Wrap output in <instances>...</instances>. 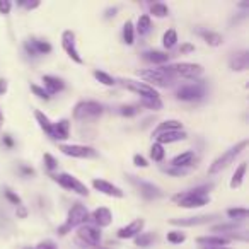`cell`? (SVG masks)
<instances>
[{
    "label": "cell",
    "instance_id": "6da1fadb",
    "mask_svg": "<svg viewBox=\"0 0 249 249\" xmlns=\"http://www.w3.org/2000/svg\"><path fill=\"white\" fill-rule=\"evenodd\" d=\"M213 188V184H203V186L193 188L190 191H184V193H178L173 196V201L178 205V207L183 208H200L208 205L210 198H208V193Z\"/></svg>",
    "mask_w": 249,
    "mask_h": 249
},
{
    "label": "cell",
    "instance_id": "7a4b0ae2",
    "mask_svg": "<svg viewBox=\"0 0 249 249\" xmlns=\"http://www.w3.org/2000/svg\"><path fill=\"white\" fill-rule=\"evenodd\" d=\"M162 69H164V72L173 77L174 80L179 79V77L196 80L198 77L203 73V67H201L200 63H190V62L174 63V65H167V67H162Z\"/></svg>",
    "mask_w": 249,
    "mask_h": 249
},
{
    "label": "cell",
    "instance_id": "3957f363",
    "mask_svg": "<svg viewBox=\"0 0 249 249\" xmlns=\"http://www.w3.org/2000/svg\"><path fill=\"white\" fill-rule=\"evenodd\" d=\"M246 147H248V140H242V142H239L237 145L231 147L227 152H224L220 157H217V159L210 164V167H208V174H210V176H213V174L220 173L222 169H225L229 164L234 162V159L246 149Z\"/></svg>",
    "mask_w": 249,
    "mask_h": 249
},
{
    "label": "cell",
    "instance_id": "277c9868",
    "mask_svg": "<svg viewBox=\"0 0 249 249\" xmlns=\"http://www.w3.org/2000/svg\"><path fill=\"white\" fill-rule=\"evenodd\" d=\"M89 220V210L84 207L82 203H75L72 205V208L69 210V215H67V222L58 229L60 235H65L67 232L72 227H77V225H84Z\"/></svg>",
    "mask_w": 249,
    "mask_h": 249
},
{
    "label": "cell",
    "instance_id": "5b68a950",
    "mask_svg": "<svg viewBox=\"0 0 249 249\" xmlns=\"http://www.w3.org/2000/svg\"><path fill=\"white\" fill-rule=\"evenodd\" d=\"M207 94V84L205 82H191V84H184V86H179L176 89V99L179 101H186V103H191V101H200L205 97Z\"/></svg>",
    "mask_w": 249,
    "mask_h": 249
},
{
    "label": "cell",
    "instance_id": "8992f818",
    "mask_svg": "<svg viewBox=\"0 0 249 249\" xmlns=\"http://www.w3.org/2000/svg\"><path fill=\"white\" fill-rule=\"evenodd\" d=\"M103 104L96 103V101H80L73 107V118L80 121L96 120V118H99L103 114Z\"/></svg>",
    "mask_w": 249,
    "mask_h": 249
},
{
    "label": "cell",
    "instance_id": "52a82bcc",
    "mask_svg": "<svg viewBox=\"0 0 249 249\" xmlns=\"http://www.w3.org/2000/svg\"><path fill=\"white\" fill-rule=\"evenodd\" d=\"M77 244L82 249H94L101 242V231L94 225H80L75 237Z\"/></svg>",
    "mask_w": 249,
    "mask_h": 249
},
{
    "label": "cell",
    "instance_id": "ba28073f",
    "mask_svg": "<svg viewBox=\"0 0 249 249\" xmlns=\"http://www.w3.org/2000/svg\"><path fill=\"white\" fill-rule=\"evenodd\" d=\"M137 75L140 79H143L145 82H150L154 86L159 87H167L174 82V79L171 75H167L164 72V69H145V70H137ZM143 82V84H145Z\"/></svg>",
    "mask_w": 249,
    "mask_h": 249
},
{
    "label": "cell",
    "instance_id": "9c48e42d",
    "mask_svg": "<svg viewBox=\"0 0 249 249\" xmlns=\"http://www.w3.org/2000/svg\"><path fill=\"white\" fill-rule=\"evenodd\" d=\"M55 181H56V183H58L62 188L73 191V193L80 195V196H87V195H89V190H87L86 184L80 183V181L77 179V178H73L72 174L62 173V174H58V176H55Z\"/></svg>",
    "mask_w": 249,
    "mask_h": 249
},
{
    "label": "cell",
    "instance_id": "30bf717a",
    "mask_svg": "<svg viewBox=\"0 0 249 249\" xmlns=\"http://www.w3.org/2000/svg\"><path fill=\"white\" fill-rule=\"evenodd\" d=\"M120 82L124 89H128V90H132V92L139 94L140 97H159V92H157L152 86H149V84H143V82L132 80V79H121Z\"/></svg>",
    "mask_w": 249,
    "mask_h": 249
},
{
    "label": "cell",
    "instance_id": "8fae6325",
    "mask_svg": "<svg viewBox=\"0 0 249 249\" xmlns=\"http://www.w3.org/2000/svg\"><path fill=\"white\" fill-rule=\"evenodd\" d=\"M60 150H62L65 156L69 157H77V159H96L97 157V150L92 149V147L87 145H60Z\"/></svg>",
    "mask_w": 249,
    "mask_h": 249
},
{
    "label": "cell",
    "instance_id": "7c38bea8",
    "mask_svg": "<svg viewBox=\"0 0 249 249\" xmlns=\"http://www.w3.org/2000/svg\"><path fill=\"white\" fill-rule=\"evenodd\" d=\"M24 50L29 56H41V55H48L52 52V45L45 39H38V38H31L24 41Z\"/></svg>",
    "mask_w": 249,
    "mask_h": 249
},
{
    "label": "cell",
    "instance_id": "4fadbf2b",
    "mask_svg": "<svg viewBox=\"0 0 249 249\" xmlns=\"http://www.w3.org/2000/svg\"><path fill=\"white\" fill-rule=\"evenodd\" d=\"M62 46H63V50L67 52V55H69L70 58L73 60V62H75V63H84L82 56H80L79 52H77L75 35H73V31L67 29V31L62 33Z\"/></svg>",
    "mask_w": 249,
    "mask_h": 249
},
{
    "label": "cell",
    "instance_id": "5bb4252c",
    "mask_svg": "<svg viewBox=\"0 0 249 249\" xmlns=\"http://www.w3.org/2000/svg\"><path fill=\"white\" fill-rule=\"evenodd\" d=\"M130 181L133 184H137L140 190V195H142L145 200H157V198H162V190L159 186H156L154 183H147V181H140L135 179L133 176H130Z\"/></svg>",
    "mask_w": 249,
    "mask_h": 249
},
{
    "label": "cell",
    "instance_id": "9a60e30c",
    "mask_svg": "<svg viewBox=\"0 0 249 249\" xmlns=\"http://www.w3.org/2000/svg\"><path fill=\"white\" fill-rule=\"evenodd\" d=\"M213 218H218V215L212 213V215H198V217H188V218H173V220H169V224L178 225V227H196V225L208 224Z\"/></svg>",
    "mask_w": 249,
    "mask_h": 249
},
{
    "label": "cell",
    "instance_id": "2e32d148",
    "mask_svg": "<svg viewBox=\"0 0 249 249\" xmlns=\"http://www.w3.org/2000/svg\"><path fill=\"white\" fill-rule=\"evenodd\" d=\"M92 186H94V190L106 195V196H111V198H123L124 196V191L121 190V188L114 186L113 183H109V181H106V179H94Z\"/></svg>",
    "mask_w": 249,
    "mask_h": 249
},
{
    "label": "cell",
    "instance_id": "e0dca14e",
    "mask_svg": "<svg viewBox=\"0 0 249 249\" xmlns=\"http://www.w3.org/2000/svg\"><path fill=\"white\" fill-rule=\"evenodd\" d=\"M143 225H145V220L143 218H137V220H133L132 224L124 225V227H121L120 231L116 232V235L120 239H130V237H137V235L142 232Z\"/></svg>",
    "mask_w": 249,
    "mask_h": 249
},
{
    "label": "cell",
    "instance_id": "ac0fdd59",
    "mask_svg": "<svg viewBox=\"0 0 249 249\" xmlns=\"http://www.w3.org/2000/svg\"><path fill=\"white\" fill-rule=\"evenodd\" d=\"M196 242L201 248H227L231 239L224 235H203V237H198Z\"/></svg>",
    "mask_w": 249,
    "mask_h": 249
},
{
    "label": "cell",
    "instance_id": "d6986e66",
    "mask_svg": "<svg viewBox=\"0 0 249 249\" xmlns=\"http://www.w3.org/2000/svg\"><path fill=\"white\" fill-rule=\"evenodd\" d=\"M229 67H231V70H234V72H242V70H248L249 67V53L246 52H237L234 53V55L231 56V60H229Z\"/></svg>",
    "mask_w": 249,
    "mask_h": 249
},
{
    "label": "cell",
    "instance_id": "ffe728a7",
    "mask_svg": "<svg viewBox=\"0 0 249 249\" xmlns=\"http://www.w3.org/2000/svg\"><path fill=\"white\" fill-rule=\"evenodd\" d=\"M89 217L92 218L94 224L99 225V227H107V225H111V222H113V215H111V212L104 207L96 208V210L92 212V215H89Z\"/></svg>",
    "mask_w": 249,
    "mask_h": 249
},
{
    "label": "cell",
    "instance_id": "44dd1931",
    "mask_svg": "<svg viewBox=\"0 0 249 249\" xmlns=\"http://www.w3.org/2000/svg\"><path fill=\"white\" fill-rule=\"evenodd\" d=\"M183 130V123L178 120H167V121H162V123L154 130L152 137H159V135H164V133H171V132H179Z\"/></svg>",
    "mask_w": 249,
    "mask_h": 249
},
{
    "label": "cell",
    "instance_id": "7402d4cb",
    "mask_svg": "<svg viewBox=\"0 0 249 249\" xmlns=\"http://www.w3.org/2000/svg\"><path fill=\"white\" fill-rule=\"evenodd\" d=\"M43 84H45V90L48 92V96L60 92V90H63V87H65L62 79L53 77V75H43Z\"/></svg>",
    "mask_w": 249,
    "mask_h": 249
},
{
    "label": "cell",
    "instance_id": "603a6c76",
    "mask_svg": "<svg viewBox=\"0 0 249 249\" xmlns=\"http://www.w3.org/2000/svg\"><path fill=\"white\" fill-rule=\"evenodd\" d=\"M195 162V152L188 150V152H183L179 156H176L173 160H171L169 166H174V167H179V169H188L190 166H193Z\"/></svg>",
    "mask_w": 249,
    "mask_h": 249
},
{
    "label": "cell",
    "instance_id": "cb8c5ba5",
    "mask_svg": "<svg viewBox=\"0 0 249 249\" xmlns=\"http://www.w3.org/2000/svg\"><path fill=\"white\" fill-rule=\"evenodd\" d=\"M70 135V121L60 120L58 123H53V140H67Z\"/></svg>",
    "mask_w": 249,
    "mask_h": 249
},
{
    "label": "cell",
    "instance_id": "d4e9b609",
    "mask_svg": "<svg viewBox=\"0 0 249 249\" xmlns=\"http://www.w3.org/2000/svg\"><path fill=\"white\" fill-rule=\"evenodd\" d=\"M35 118H36V121H38L39 128L45 132V135L53 140V123L50 121V118L46 116L43 111H38V109L35 111Z\"/></svg>",
    "mask_w": 249,
    "mask_h": 249
},
{
    "label": "cell",
    "instance_id": "484cf974",
    "mask_svg": "<svg viewBox=\"0 0 249 249\" xmlns=\"http://www.w3.org/2000/svg\"><path fill=\"white\" fill-rule=\"evenodd\" d=\"M196 35H200L205 39V43H208L210 46H220L224 43V36H220L218 33L208 31V29H196Z\"/></svg>",
    "mask_w": 249,
    "mask_h": 249
},
{
    "label": "cell",
    "instance_id": "4316f807",
    "mask_svg": "<svg viewBox=\"0 0 249 249\" xmlns=\"http://www.w3.org/2000/svg\"><path fill=\"white\" fill-rule=\"evenodd\" d=\"M143 60L150 63H156V65H162V63L169 62V55L164 52H156V50H150V52L143 53Z\"/></svg>",
    "mask_w": 249,
    "mask_h": 249
},
{
    "label": "cell",
    "instance_id": "83f0119b",
    "mask_svg": "<svg viewBox=\"0 0 249 249\" xmlns=\"http://www.w3.org/2000/svg\"><path fill=\"white\" fill-rule=\"evenodd\" d=\"M186 132L179 130V132H171V133H164V135H159L157 137V143L164 145V143H173V142H179V140H184L186 139Z\"/></svg>",
    "mask_w": 249,
    "mask_h": 249
},
{
    "label": "cell",
    "instance_id": "f1b7e54d",
    "mask_svg": "<svg viewBox=\"0 0 249 249\" xmlns=\"http://www.w3.org/2000/svg\"><path fill=\"white\" fill-rule=\"evenodd\" d=\"M246 169H248V164L242 162L241 166L235 169L234 176H232L231 179V188H239L242 186V181H244V174H246Z\"/></svg>",
    "mask_w": 249,
    "mask_h": 249
},
{
    "label": "cell",
    "instance_id": "f546056e",
    "mask_svg": "<svg viewBox=\"0 0 249 249\" xmlns=\"http://www.w3.org/2000/svg\"><path fill=\"white\" fill-rule=\"evenodd\" d=\"M157 239V235L154 234V232H145V234H139L135 237V244L139 246V248H149V246H152V242Z\"/></svg>",
    "mask_w": 249,
    "mask_h": 249
},
{
    "label": "cell",
    "instance_id": "4dcf8cb0",
    "mask_svg": "<svg viewBox=\"0 0 249 249\" xmlns=\"http://www.w3.org/2000/svg\"><path fill=\"white\" fill-rule=\"evenodd\" d=\"M150 28H152V21H150V16H147V14L140 16L139 22H137V33H139L140 36H145L147 33L150 31Z\"/></svg>",
    "mask_w": 249,
    "mask_h": 249
},
{
    "label": "cell",
    "instance_id": "1f68e13d",
    "mask_svg": "<svg viewBox=\"0 0 249 249\" xmlns=\"http://www.w3.org/2000/svg\"><path fill=\"white\" fill-rule=\"evenodd\" d=\"M123 41L126 45H133L135 41V26H133L132 21H126L123 26Z\"/></svg>",
    "mask_w": 249,
    "mask_h": 249
},
{
    "label": "cell",
    "instance_id": "d6a6232c",
    "mask_svg": "<svg viewBox=\"0 0 249 249\" xmlns=\"http://www.w3.org/2000/svg\"><path fill=\"white\" fill-rule=\"evenodd\" d=\"M176 43H178V33L174 31V29H167V31L164 33V36H162L164 48H167V50L174 48V46H176Z\"/></svg>",
    "mask_w": 249,
    "mask_h": 249
},
{
    "label": "cell",
    "instance_id": "836d02e7",
    "mask_svg": "<svg viewBox=\"0 0 249 249\" xmlns=\"http://www.w3.org/2000/svg\"><path fill=\"white\" fill-rule=\"evenodd\" d=\"M140 103H142V106L149 107V109H154V111L162 109V101H160V97H140Z\"/></svg>",
    "mask_w": 249,
    "mask_h": 249
},
{
    "label": "cell",
    "instance_id": "e575fe53",
    "mask_svg": "<svg viewBox=\"0 0 249 249\" xmlns=\"http://www.w3.org/2000/svg\"><path fill=\"white\" fill-rule=\"evenodd\" d=\"M227 215L232 218V220H241V222H244L246 218H248L249 212H248V208H229Z\"/></svg>",
    "mask_w": 249,
    "mask_h": 249
},
{
    "label": "cell",
    "instance_id": "d590c367",
    "mask_svg": "<svg viewBox=\"0 0 249 249\" xmlns=\"http://www.w3.org/2000/svg\"><path fill=\"white\" fill-rule=\"evenodd\" d=\"M94 77H96L97 82H101L103 86L111 87V86H114V84H116V80H114L113 77L107 75L106 72H101V70H94Z\"/></svg>",
    "mask_w": 249,
    "mask_h": 249
},
{
    "label": "cell",
    "instance_id": "8d00e7d4",
    "mask_svg": "<svg viewBox=\"0 0 249 249\" xmlns=\"http://www.w3.org/2000/svg\"><path fill=\"white\" fill-rule=\"evenodd\" d=\"M164 156H166V152H164V145H160V143H154L152 147H150V157H152L156 162H162Z\"/></svg>",
    "mask_w": 249,
    "mask_h": 249
},
{
    "label": "cell",
    "instance_id": "74e56055",
    "mask_svg": "<svg viewBox=\"0 0 249 249\" xmlns=\"http://www.w3.org/2000/svg\"><path fill=\"white\" fill-rule=\"evenodd\" d=\"M118 113L121 114V116H126V118H132L135 116V114L140 113V106H133V104H124V106H120L118 107Z\"/></svg>",
    "mask_w": 249,
    "mask_h": 249
},
{
    "label": "cell",
    "instance_id": "f35d334b",
    "mask_svg": "<svg viewBox=\"0 0 249 249\" xmlns=\"http://www.w3.org/2000/svg\"><path fill=\"white\" fill-rule=\"evenodd\" d=\"M150 12L156 18H166V16H169V7L166 4H152L150 5Z\"/></svg>",
    "mask_w": 249,
    "mask_h": 249
},
{
    "label": "cell",
    "instance_id": "ab89813d",
    "mask_svg": "<svg viewBox=\"0 0 249 249\" xmlns=\"http://www.w3.org/2000/svg\"><path fill=\"white\" fill-rule=\"evenodd\" d=\"M242 225L241 224H220V225H215V227H212V231L213 232H235V231H241Z\"/></svg>",
    "mask_w": 249,
    "mask_h": 249
},
{
    "label": "cell",
    "instance_id": "60d3db41",
    "mask_svg": "<svg viewBox=\"0 0 249 249\" xmlns=\"http://www.w3.org/2000/svg\"><path fill=\"white\" fill-rule=\"evenodd\" d=\"M167 241L171 242V244H181V242L186 241V235L183 234V232H178V231H173L167 234Z\"/></svg>",
    "mask_w": 249,
    "mask_h": 249
},
{
    "label": "cell",
    "instance_id": "b9f144b4",
    "mask_svg": "<svg viewBox=\"0 0 249 249\" xmlns=\"http://www.w3.org/2000/svg\"><path fill=\"white\" fill-rule=\"evenodd\" d=\"M160 169H162L164 173L171 174V176H184V174L188 173V169H179V167H174V166H162Z\"/></svg>",
    "mask_w": 249,
    "mask_h": 249
},
{
    "label": "cell",
    "instance_id": "7bdbcfd3",
    "mask_svg": "<svg viewBox=\"0 0 249 249\" xmlns=\"http://www.w3.org/2000/svg\"><path fill=\"white\" fill-rule=\"evenodd\" d=\"M4 195L7 196V200L11 201V203H14L16 207H19V205H22V201H21V196L19 195H16L14 191L11 190V188H5L4 190Z\"/></svg>",
    "mask_w": 249,
    "mask_h": 249
},
{
    "label": "cell",
    "instance_id": "ee69618b",
    "mask_svg": "<svg viewBox=\"0 0 249 249\" xmlns=\"http://www.w3.org/2000/svg\"><path fill=\"white\" fill-rule=\"evenodd\" d=\"M43 162H45L46 169H50V171H55L56 167H58V162H56V159L52 154H45V156H43Z\"/></svg>",
    "mask_w": 249,
    "mask_h": 249
},
{
    "label": "cell",
    "instance_id": "f6af8a7d",
    "mask_svg": "<svg viewBox=\"0 0 249 249\" xmlns=\"http://www.w3.org/2000/svg\"><path fill=\"white\" fill-rule=\"evenodd\" d=\"M31 90H33V94L35 96H38L39 99H45V101H48L52 96H48V92H46L43 87H39V86H35V84H31Z\"/></svg>",
    "mask_w": 249,
    "mask_h": 249
},
{
    "label": "cell",
    "instance_id": "bcb514c9",
    "mask_svg": "<svg viewBox=\"0 0 249 249\" xmlns=\"http://www.w3.org/2000/svg\"><path fill=\"white\" fill-rule=\"evenodd\" d=\"M11 7H12V4L9 0H0V14L7 16L9 12H11Z\"/></svg>",
    "mask_w": 249,
    "mask_h": 249
},
{
    "label": "cell",
    "instance_id": "7dc6e473",
    "mask_svg": "<svg viewBox=\"0 0 249 249\" xmlns=\"http://www.w3.org/2000/svg\"><path fill=\"white\" fill-rule=\"evenodd\" d=\"M36 249H58V246H56L53 241H50V239H46V241L39 242L38 248H36Z\"/></svg>",
    "mask_w": 249,
    "mask_h": 249
},
{
    "label": "cell",
    "instance_id": "c3c4849f",
    "mask_svg": "<svg viewBox=\"0 0 249 249\" xmlns=\"http://www.w3.org/2000/svg\"><path fill=\"white\" fill-rule=\"evenodd\" d=\"M133 164H135V166H139V167H147V166H149V162H147L145 157L139 156V154H137V156H133Z\"/></svg>",
    "mask_w": 249,
    "mask_h": 249
},
{
    "label": "cell",
    "instance_id": "681fc988",
    "mask_svg": "<svg viewBox=\"0 0 249 249\" xmlns=\"http://www.w3.org/2000/svg\"><path fill=\"white\" fill-rule=\"evenodd\" d=\"M21 169V174L24 178H31V176H35V169L33 167H29V166H21L19 167Z\"/></svg>",
    "mask_w": 249,
    "mask_h": 249
},
{
    "label": "cell",
    "instance_id": "f907efd6",
    "mask_svg": "<svg viewBox=\"0 0 249 249\" xmlns=\"http://www.w3.org/2000/svg\"><path fill=\"white\" fill-rule=\"evenodd\" d=\"M19 5H24L28 11H33V9L39 7V2H19Z\"/></svg>",
    "mask_w": 249,
    "mask_h": 249
},
{
    "label": "cell",
    "instance_id": "816d5d0a",
    "mask_svg": "<svg viewBox=\"0 0 249 249\" xmlns=\"http://www.w3.org/2000/svg\"><path fill=\"white\" fill-rule=\"evenodd\" d=\"M191 52H195V46L191 45V43H184V45H181L179 53H191Z\"/></svg>",
    "mask_w": 249,
    "mask_h": 249
},
{
    "label": "cell",
    "instance_id": "f5cc1de1",
    "mask_svg": "<svg viewBox=\"0 0 249 249\" xmlns=\"http://www.w3.org/2000/svg\"><path fill=\"white\" fill-rule=\"evenodd\" d=\"M116 12H118V7H109V9H106V11H104V18H106V19L113 18V16H116Z\"/></svg>",
    "mask_w": 249,
    "mask_h": 249
},
{
    "label": "cell",
    "instance_id": "db71d44e",
    "mask_svg": "<svg viewBox=\"0 0 249 249\" xmlns=\"http://www.w3.org/2000/svg\"><path fill=\"white\" fill-rule=\"evenodd\" d=\"M4 145L7 147V149H12V147H14V139H12L11 135H4Z\"/></svg>",
    "mask_w": 249,
    "mask_h": 249
},
{
    "label": "cell",
    "instance_id": "11a10c76",
    "mask_svg": "<svg viewBox=\"0 0 249 249\" xmlns=\"http://www.w3.org/2000/svg\"><path fill=\"white\" fill-rule=\"evenodd\" d=\"M16 212H18V217L19 218H26V217H28V210H26V208L22 207V205H19L18 210H16Z\"/></svg>",
    "mask_w": 249,
    "mask_h": 249
},
{
    "label": "cell",
    "instance_id": "9f6ffc18",
    "mask_svg": "<svg viewBox=\"0 0 249 249\" xmlns=\"http://www.w3.org/2000/svg\"><path fill=\"white\" fill-rule=\"evenodd\" d=\"M5 92H7V80L0 79V96H4Z\"/></svg>",
    "mask_w": 249,
    "mask_h": 249
},
{
    "label": "cell",
    "instance_id": "6f0895ef",
    "mask_svg": "<svg viewBox=\"0 0 249 249\" xmlns=\"http://www.w3.org/2000/svg\"><path fill=\"white\" fill-rule=\"evenodd\" d=\"M2 126H4V113L0 109V130H2Z\"/></svg>",
    "mask_w": 249,
    "mask_h": 249
},
{
    "label": "cell",
    "instance_id": "680465c9",
    "mask_svg": "<svg viewBox=\"0 0 249 249\" xmlns=\"http://www.w3.org/2000/svg\"><path fill=\"white\" fill-rule=\"evenodd\" d=\"M239 7H242V9H248V7H249V2H242V4H239Z\"/></svg>",
    "mask_w": 249,
    "mask_h": 249
},
{
    "label": "cell",
    "instance_id": "91938a15",
    "mask_svg": "<svg viewBox=\"0 0 249 249\" xmlns=\"http://www.w3.org/2000/svg\"><path fill=\"white\" fill-rule=\"evenodd\" d=\"M201 249H232V248H201Z\"/></svg>",
    "mask_w": 249,
    "mask_h": 249
}]
</instances>
